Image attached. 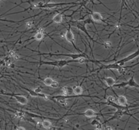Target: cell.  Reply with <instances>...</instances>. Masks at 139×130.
<instances>
[{"label":"cell","instance_id":"1","mask_svg":"<svg viewBox=\"0 0 139 130\" xmlns=\"http://www.w3.org/2000/svg\"><path fill=\"white\" fill-rule=\"evenodd\" d=\"M30 63L32 64H37L38 63L40 66L42 65H49V66H55V67H58V68H63L64 66H65L67 65H69L70 63H73V62H78V63H85V62H95L94 60H90L88 58H86L85 57H80L77 59H60V60H50V61H42L40 60V62H31V61H28Z\"/></svg>","mask_w":139,"mask_h":130},{"label":"cell","instance_id":"2","mask_svg":"<svg viewBox=\"0 0 139 130\" xmlns=\"http://www.w3.org/2000/svg\"><path fill=\"white\" fill-rule=\"evenodd\" d=\"M92 23V20L90 19V18H88V19H86V20L71 21V25L72 26H73L74 27H75V28H77V29H79V30H80L81 31H82L83 33H84L85 34H86V35L88 36V38H89L92 41H93V42L94 43H98V41H95V40L90 35V34L88 33V30H87L85 26H86L87 24H89V23Z\"/></svg>","mask_w":139,"mask_h":130},{"label":"cell","instance_id":"3","mask_svg":"<svg viewBox=\"0 0 139 130\" xmlns=\"http://www.w3.org/2000/svg\"><path fill=\"white\" fill-rule=\"evenodd\" d=\"M130 87V88H139V84H138L136 81L134 80V75H132L130 79L128 80L127 81H123V82L117 83H115L113 85L114 88H123L125 87Z\"/></svg>","mask_w":139,"mask_h":130},{"label":"cell","instance_id":"4","mask_svg":"<svg viewBox=\"0 0 139 130\" xmlns=\"http://www.w3.org/2000/svg\"><path fill=\"white\" fill-rule=\"evenodd\" d=\"M130 110L129 109H117V110L115 112V113L113 114V115L111 117L110 119H109V120H107V121H105V123H107V122H109L112 121V120H115V119H120L122 118V117L124 116V115H128V116L132 117H134L132 114H130ZM135 119H136V118H134ZM137 120V119H136Z\"/></svg>","mask_w":139,"mask_h":130},{"label":"cell","instance_id":"5","mask_svg":"<svg viewBox=\"0 0 139 130\" xmlns=\"http://www.w3.org/2000/svg\"><path fill=\"white\" fill-rule=\"evenodd\" d=\"M1 94L13 97L14 99H16V100L19 104L22 105H25L28 103V99H27V98L25 97V96H22V95H20V94H18V93H3V92H1Z\"/></svg>","mask_w":139,"mask_h":130},{"label":"cell","instance_id":"6","mask_svg":"<svg viewBox=\"0 0 139 130\" xmlns=\"http://www.w3.org/2000/svg\"><path fill=\"white\" fill-rule=\"evenodd\" d=\"M139 56V49H138V50H137L136 52H134V53L130 54L129 56L125 57V58H122V59L119 60H117V61H116V62L118 64V65H120V66H124L126 62H130V61H131L132 60H134V58H137Z\"/></svg>","mask_w":139,"mask_h":130},{"label":"cell","instance_id":"7","mask_svg":"<svg viewBox=\"0 0 139 130\" xmlns=\"http://www.w3.org/2000/svg\"><path fill=\"white\" fill-rule=\"evenodd\" d=\"M65 37L66 40H67V41L70 42L71 44L73 45V46L75 48V49H76L78 52H82L81 50H80L78 48H77L76 45H75V37H74V34L73 33V31H72V30H71V28L70 26L67 28V32H66L65 35Z\"/></svg>","mask_w":139,"mask_h":130},{"label":"cell","instance_id":"8","mask_svg":"<svg viewBox=\"0 0 139 130\" xmlns=\"http://www.w3.org/2000/svg\"><path fill=\"white\" fill-rule=\"evenodd\" d=\"M50 55V56H67V57H70L71 59H77L80 57H85L86 58H88L90 59L88 56L86 55V54L85 53H80V54H45V53H43V54H41V55Z\"/></svg>","mask_w":139,"mask_h":130},{"label":"cell","instance_id":"9","mask_svg":"<svg viewBox=\"0 0 139 130\" xmlns=\"http://www.w3.org/2000/svg\"><path fill=\"white\" fill-rule=\"evenodd\" d=\"M24 90H25L28 94L32 97H40V98H43V99H45V100H49L51 99V97L50 96H48V95H45L44 93H37L35 92L33 90H31V89H28V88H23Z\"/></svg>","mask_w":139,"mask_h":130},{"label":"cell","instance_id":"10","mask_svg":"<svg viewBox=\"0 0 139 130\" xmlns=\"http://www.w3.org/2000/svg\"><path fill=\"white\" fill-rule=\"evenodd\" d=\"M43 38H44V28L42 27V28H38L37 31V33L34 35V36L32 37L31 39L27 40V41H28V40H31V39L37 40V41H41V40H42Z\"/></svg>","mask_w":139,"mask_h":130},{"label":"cell","instance_id":"11","mask_svg":"<svg viewBox=\"0 0 139 130\" xmlns=\"http://www.w3.org/2000/svg\"><path fill=\"white\" fill-rule=\"evenodd\" d=\"M91 17L92 19L94 22H102V23H105V20L103 19V16H102V14L99 13V12H93L91 13Z\"/></svg>","mask_w":139,"mask_h":130},{"label":"cell","instance_id":"12","mask_svg":"<svg viewBox=\"0 0 139 130\" xmlns=\"http://www.w3.org/2000/svg\"><path fill=\"white\" fill-rule=\"evenodd\" d=\"M83 115H84L86 117H88V118H91V117H97L99 113H97L96 111H94V110L92 109H87L85 110L83 113H82Z\"/></svg>","mask_w":139,"mask_h":130},{"label":"cell","instance_id":"13","mask_svg":"<svg viewBox=\"0 0 139 130\" xmlns=\"http://www.w3.org/2000/svg\"><path fill=\"white\" fill-rule=\"evenodd\" d=\"M103 80L105 82V83L107 84L109 88H111V87H113V85L117 83V81L113 77H104Z\"/></svg>","mask_w":139,"mask_h":130},{"label":"cell","instance_id":"14","mask_svg":"<svg viewBox=\"0 0 139 130\" xmlns=\"http://www.w3.org/2000/svg\"><path fill=\"white\" fill-rule=\"evenodd\" d=\"M117 100L119 105L121 106H128V100L126 98V97L124 96H117Z\"/></svg>","mask_w":139,"mask_h":130},{"label":"cell","instance_id":"15","mask_svg":"<svg viewBox=\"0 0 139 130\" xmlns=\"http://www.w3.org/2000/svg\"><path fill=\"white\" fill-rule=\"evenodd\" d=\"M62 95L64 96H71V93H73V87H68L65 86L61 90Z\"/></svg>","mask_w":139,"mask_h":130},{"label":"cell","instance_id":"16","mask_svg":"<svg viewBox=\"0 0 139 130\" xmlns=\"http://www.w3.org/2000/svg\"><path fill=\"white\" fill-rule=\"evenodd\" d=\"M65 11H63L62 13H58V14H56L55 16H54L53 18H52V23H56V24H60V23H61L63 22V13Z\"/></svg>","mask_w":139,"mask_h":130},{"label":"cell","instance_id":"17","mask_svg":"<svg viewBox=\"0 0 139 130\" xmlns=\"http://www.w3.org/2000/svg\"><path fill=\"white\" fill-rule=\"evenodd\" d=\"M83 90L82 87H81L80 85L77 86H73V93L75 95V96H80L82 94Z\"/></svg>","mask_w":139,"mask_h":130},{"label":"cell","instance_id":"18","mask_svg":"<svg viewBox=\"0 0 139 130\" xmlns=\"http://www.w3.org/2000/svg\"><path fill=\"white\" fill-rule=\"evenodd\" d=\"M91 125L92 126H94L97 130H102V123L98 119H93L91 122Z\"/></svg>","mask_w":139,"mask_h":130},{"label":"cell","instance_id":"19","mask_svg":"<svg viewBox=\"0 0 139 130\" xmlns=\"http://www.w3.org/2000/svg\"><path fill=\"white\" fill-rule=\"evenodd\" d=\"M42 127L45 129H50L52 126V123L48 120H43L42 122Z\"/></svg>","mask_w":139,"mask_h":130},{"label":"cell","instance_id":"20","mask_svg":"<svg viewBox=\"0 0 139 130\" xmlns=\"http://www.w3.org/2000/svg\"><path fill=\"white\" fill-rule=\"evenodd\" d=\"M53 81L54 80H53V79H52L51 77H46L43 80V82L46 86H50L53 82Z\"/></svg>","mask_w":139,"mask_h":130},{"label":"cell","instance_id":"21","mask_svg":"<svg viewBox=\"0 0 139 130\" xmlns=\"http://www.w3.org/2000/svg\"><path fill=\"white\" fill-rule=\"evenodd\" d=\"M58 86H59V83L58 82H57L56 81H53V82L52 83V85H50V87L53 88H58Z\"/></svg>","mask_w":139,"mask_h":130},{"label":"cell","instance_id":"22","mask_svg":"<svg viewBox=\"0 0 139 130\" xmlns=\"http://www.w3.org/2000/svg\"><path fill=\"white\" fill-rule=\"evenodd\" d=\"M33 26V23L31 21H28L26 23V27L27 28H31Z\"/></svg>","mask_w":139,"mask_h":130},{"label":"cell","instance_id":"23","mask_svg":"<svg viewBox=\"0 0 139 130\" xmlns=\"http://www.w3.org/2000/svg\"><path fill=\"white\" fill-rule=\"evenodd\" d=\"M104 45L105 46V48H110L112 47V43L110 41H105L104 43Z\"/></svg>","mask_w":139,"mask_h":130},{"label":"cell","instance_id":"24","mask_svg":"<svg viewBox=\"0 0 139 130\" xmlns=\"http://www.w3.org/2000/svg\"><path fill=\"white\" fill-rule=\"evenodd\" d=\"M0 21H2V22H8V23H16L18 21H14V20H7V19H3V18H0Z\"/></svg>","mask_w":139,"mask_h":130},{"label":"cell","instance_id":"25","mask_svg":"<svg viewBox=\"0 0 139 130\" xmlns=\"http://www.w3.org/2000/svg\"><path fill=\"white\" fill-rule=\"evenodd\" d=\"M33 90H34L35 92H37V93H42V88H40V87H38V88L35 89Z\"/></svg>","mask_w":139,"mask_h":130},{"label":"cell","instance_id":"26","mask_svg":"<svg viewBox=\"0 0 139 130\" xmlns=\"http://www.w3.org/2000/svg\"><path fill=\"white\" fill-rule=\"evenodd\" d=\"M15 129H16V130H25V127H20V126H18V127H15Z\"/></svg>","mask_w":139,"mask_h":130},{"label":"cell","instance_id":"27","mask_svg":"<svg viewBox=\"0 0 139 130\" xmlns=\"http://www.w3.org/2000/svg\"><path fill=\"white\" fill-rule=\"evenodd\" d=\"M139 65V62H138V63H136V64H134V65H132V66H125L126 68H132V67H133V66H136V65Z\"/></svg>","mask_w":139,"mask_h":130},{"label":"cell","instance_id":"28","mask_svg":"<svg viewBox=\"0 0 139 130\" xmlns=\"http://www.w3.org/2000/svg\"><path fill=\"white\" fill-rule=\"evenodd\" d=\"M105 130H113V127L111 126H107V127H105Z\"/></svg>","mask_w":139,"mask_h":130},{"label":"cell","instance_id":"29","mask_svg":"<svg viewBox=\"0 0 139 130\" xmlns=\"http://www.w3.org/2000/svg\"><path fill=\"white\" fill-rule=\"evenodd\" d=\"M124 0H122V9H121V12H122L123 6H124Z\"/></svg>","mask_w":139,"mask_h":130},{"label":"cell","instance_id":"30","mask_svg":"<svg viewBox=\"0 0 139 130\" xmlns=\"http://www.w3.org/2000/svg\"><path fill=\"white\" fill-rule=\"evenodd\" d=\"M2 62H3V61H2L0 59V65H1V64H2Z\"/></svg>","mask_w":139,"mask_h":130},{"label":"cell","instance_id":"31","mask_svg":"<svg viewBox=\"0 0 139 130\" xmlns=\"http://www.w3.org/2000/svg\"><path fill=\"white\" fill-rule=\"evenodd\" d=\"M0 94H1V92H0Z\"/></svg>","mask_w":139,"mask_h":130}]
</instances>
